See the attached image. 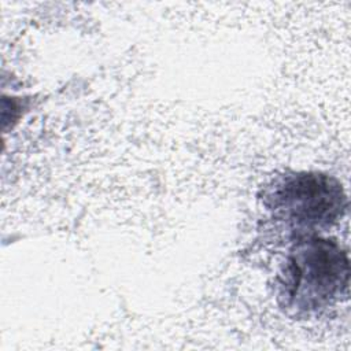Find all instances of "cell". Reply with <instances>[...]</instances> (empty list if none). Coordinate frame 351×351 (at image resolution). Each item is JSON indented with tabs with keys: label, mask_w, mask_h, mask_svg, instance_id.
<instances>
[{
	"label": "cell",
	"mask_w": 351,
	"mask_h": 351,
	"mask_svg": "<svg viewBox=\"0 0 351 351\" xmlns=\"http://www.w3.org/2000/svg\"><path fill=\"white\" fill-rule=\"evenodd\" d=\"M262 206L289 241L318 236L346 213L347 196L337 178L318 171H291L263 189Z\"/></svg>",
	"instance_id": "2"
},
{
	"label": "cell",
	"mask_w": 351,
	"mask_h": 351,
	"mask_svg": "<svg viewBox=\"0 0 351 351\" xmlns=\"http://www.w3.org/2000/svg\"><path fill=\"white\" fill-rule=\"evenodd\" d=\"M350 284L347 252L326 237L292 241L276 278L278 306L295 318H307L341 300Z\"/></svg>",
	"instance_id": "1"
}]
</instances>
